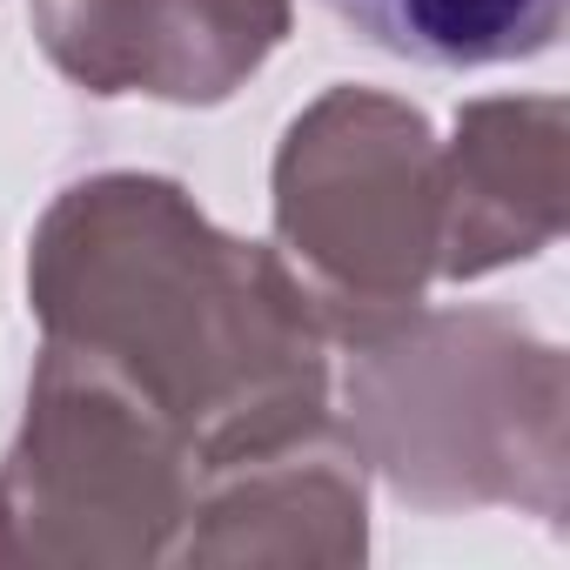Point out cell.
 Instances as JSON below:
<instances>
[{"label": "cell", "instance_id": "obj_1", "mask_svg": "<svg viewBox=\"0 0 570 570\" xmlns=\"http://www.w3.org/2000/svg\"><path fill=\"white\" fill-rule=\"evenodd\" d=\"M370 48L423 68H510L563 35V0H323Z\"/></svg>", "mask_w": 570, "mask_h": 570}]
</instances>
